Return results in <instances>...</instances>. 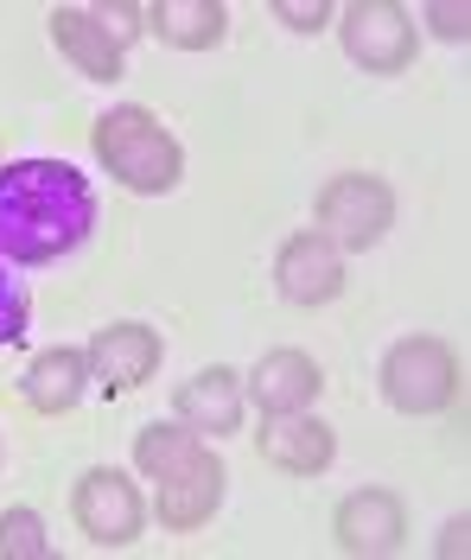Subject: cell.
<instances>
[{"label": "cell", "instance_id": "cell-1", "mask_svg": "<svg viewBox=\"0 0 471 560\" xmlns=\"http://www.w3.org/2000/svg\"><path fill=\"white\" fill-rule=\"evenodd\" d=\"M96 230V191L64 160H13L0 166V255L45 268Z\"/></svg>", "mask_w": 471, "mask_h": 560}, {"label": "cell", "instance_id": "cell-2", "mask_svg": "<svg viewBox=\"0 0 471 560\" xmlns=\"http://www.w3.org/2000/svg\"><path fill=\"white\" fill-rule=\"evenodd\" d=\"M96 153H103V166L109 178H121L128 191H141V198H166L185 173V153L179 140L160 128V115L141 103H121L109 108L103 121H96Z\"/></svg>", "mask_w": 471, "mask_h": 560}, {"label": "cell", "instance_id": "cell-3", "mask_svg": "<svg viewBox=\"0 0 471 560\" xmlns=\"http://www.w3.org/2000/svg\"><path fill=\"white\" fill-rule=\"evenodd\" d=\"M396 223V191L369 173H344L331 178L313 205V230L326 236L331 248H376Z\"/></svg>", "mask_w": 471, "mask_h": 560}, {"label": "cell", "instance_id": "cell-4", "mask_svg": "<svg viewBox=\"0 0 471 560\" xmlns=\"http://www.w3.org/2000/svg\"><path fill=\"white\" fill-rule=\"evenodd\" d=\"M382 395L401 415H439L459 395V357L439 338H401L382 357Z\"/></svg>", "mask_w": 471, "mask_h": 560}, {"label": "cell", "instance_id": "cell-5", "mask_svg": "<svg viewBox=\"0 0 471 560\" xmlns=\"http://www.w3.org/2000/svg\"><path fill=\"white\" fill-rule=\"evenodd\" d=\"M344 51L351 65L376 70V77H396L414 65V20L396 0H357L344 7Z\"/></svg>", "mask_w": 471, "mask_h": 560}, {"label": "cell", "instance_id": "cell-6", "mask_svg": "<svg viewBox=\"0 0 471 560\" xmlns=\"http://www.w3.org/2000/svg\"><path fill=\"white\" fill-rule=\"evenodd\" d=\"M71 516L96 548H121V541H134L146 528V503H141V490H134L128 471H109V465H103V471H90V478L76 485Z\"/></svg>", "mask_w": 471, "mask_h": 560}, {"label": "cell", "instance_id": "cell-7", "mask_svg": "<svg viewBox=\"0 0 471 560\" xmlns=\"http://www.w3.org/2000/svg\"><path fill=\"white\" fill-rule=\"evenodd\" d=\"M274 280H281V293L293 306H326L331 293L344 287V248H331L319 230H299L274 255Z\"/></svg>", "mask_w": 471, "mask_h": 560}, {"label": "cell", "instance_id": "cell-8", "mask_svg": "<svg viewBox=\"0 0 471 560\" xmlns=\"http://www.w3.org/2000/svg\"><path fill=\"white\" fill-rule=\"evenodd\" d=\"M338 548L357 560H376V555H396L401 535H408V510H401L396 490H357L338 503Z\"/></svg>", "mask_w": 471, "mask_h": 560}, {"label": "cell", "instance_id": "cell-9", "mask_svg": "<svg viewBox=\"0 0 471 560\" xmlns=\"http://www.w3.org/2000/svg\"><path fill=\"white\" fill-rule=\"evenodd\" d=\"M90 376L103 383V395H128V388H141L153 376V363H160V338L134 325V318H121V325H103L96 338H90Z\"/></svg>", "mask_w": 471, "mask_h": 560}, {"label": "cell", "instance_id": "cell-10", "mask_svg": "<svg viewBox=\"0 0 471 560\" xmlns=\"http://www.w3.org/2000/svg\"><path fill=\"white\" fill-rule=\"evenodd\" d=\"M255 446L261 458L274 465V471H293V478H319L338 453V440H331L326 420H313L306 408L299 415H268V427L255 433Z\"/></svg>", "mask_w": 471, "mask_h": 560}, {"label": "cell", "instance_id": "cell-11", "mask_svg": "<svg viewBox=\"0 0 471 560\" xmlns=\"http://www.w3.org/2000/svg\"><path fill=\"white\" fill-rule=\"evenodd\" d=\"M243 388L255 395L261 415H299V408H313V395L326 383H319V363L306 350H268Z\"/></svg>", "mask_w": 471, "mask_h": 560}, {"label": "cell", "instance_id": "cell-12", "mask_svg": "<svg viewBox=\"0 0 471 560\" xmlns=\"http://www.w3.org/2000/svg\"><path fill=\"white\" fill-rule=\"evenodd\" d=\"M173 408H179V420L191 433H236V427H243V376L223 370V363H211V370H198L191 383H179Z\"/></svg>", "mask_w": 471, "mask_h": 560}, {"label": "cell", "instance_id": "cell-13", "mask_svg": "<svg viewBox=\"0 0 471 560\" xmlns=\"http://www.w3.org/2000/svg\"><path fill=\"white\" fill-rule=\"evenodd\" d=\"M217 503H223V458L204 453L191 471H179V478L160 485L153 516H160L166 528H204L211 516H217Z\"/></svg>", "mask_w": 471, "mask_h": 560}, {"label": "cell", "instance_id": "cell-14", "mask_svg": "<svg viewBox=\"0 0 471 560\" xmlns=\"http://www.w3.org/2000/svg\"><path fill=\"white\" fill-rule=\"evenodd\" d=\"M51 45H58L83 77H96V83H115V77H121V45L96 26L90 7H58V13H51Z\"/></svg>", "mask_w": 471, "mask_h": 560}, {"label": "cell", "instance_id": "cell-15", "mask_svg": "<svg viewBox=\"0 0 471 560\" xmlns=\"http://www.w3.org/2000/svg\"><path fill=\"white\" fill-rule=\"evenodd\" d=\"M141 26H153L179 51H211V45H223L229 13H223L217 0H153V7H141Z\"/></svg>", "mask_w": 471, "mask_h": 560}, {"label": "cell", "instance_id": "cell-16", "mask_svg": "<svg viewBox=\"0 0 471 560\" xmlns=\"http://www.w3.org/2000/svg\"><path fill=\"white\" fill-rule=\"evenodd\" d=\"M83 388H90V357L83 350H45L26 370V401L38 415H71L83 401Z\"/></svg>", "mask_w": 471, "mask_h": 560}, {"label": "cell", "instance_id": "cell-17", "mask_svg": "<svg viewBox=\"0 0 471 560\" xmlns=\"http://www.w3.org/2000/svg\"><path fill=\"white\" fill-rule=\"evenodd\" d=\"M204 458V440L191 433V427H141L134 433V465H141L153 485H166V478H179V471H191Z\"/></svg>", "mask_w": 471, "mask_h": 560}, {"label": "cell", "instance_id": "cell-18", "mask_svg": "<svg viewBox=\"0 0 471 560\" xmlns=\"http://www.w3.org/2000/svg\"><path fill=\"white\" fill-rule=\"evenodd\" d=\"M51 555V535H45V523H38V510H7L0 516V560H45Z\"/></svg>", "mask_w": 471, "mask_h": 560}, {"label": "cell", "instance_id": "cell-19", "mask_svg": "<svg viewBox=\"0 0 471 560\" xmlns=\"http://www.w3.org/2000/svg\"><path fill=\"white\" fill-rule=\"evenodd\" d=\"M26 331V287L7 280V255H0V345H13Z\"/></svg>", "mask_w": 471, "mask_h": 560}, {"label": "cell", "instance_id": "cell-20", "mask_svg": "<svg viewBox=\"0 0 471 560\" xmlns=\"http://www.w3.org/2000/svg\"><path fill=\"white\" fill-rule=\"evenodd\" d=\"M274 13L287 20L293 33H319V26L331 20V7H326V0H274Z\"/></svg>", "mask_w": 471, "mask_h": 560}, {"label": "cell", "instance_id": "cell-21", "mask_svg": "<svg viewBox=\"0 0 471 560\" xmlns=\"http://www.w3.org/2000/svg\"><path fill=\"white\" fill-rule=\"evenodd\" d=\"M96 26H103V33L128 51V45H134V33H141V7H96Z\"/></svg>", "mask_w": 471, "mask_h": 560}, {"label": "cell", "instance_id": "cell-22", "mask_svg": "<svg viewBox=\"0 0 471 560\" xmlns=\"http://www.w3.org/2000/svg\"><path fill=\"white\" fill-rule=\"evenodd\" d=\"M427 20H434L439 38H466L471 33V13H466V7H452V0H434V7H427Z\"/></svg>", "mask_w": 471, "mask_h": 560}, {"label": "cell", "instance_id": "cell-23", "mask_svg": "<svg viewBox=\"0 0 471 560\" xmlns=\"http://www.w3.org/2000/svg\"><path fill=\"white\" fill-rule=\"evenodd\" d=\"M466 535H471L466 516H459V523H446V535H439V555H466Z\"/></svg>", "mask_w": 471, "mask_h": 560}]
</instances>
